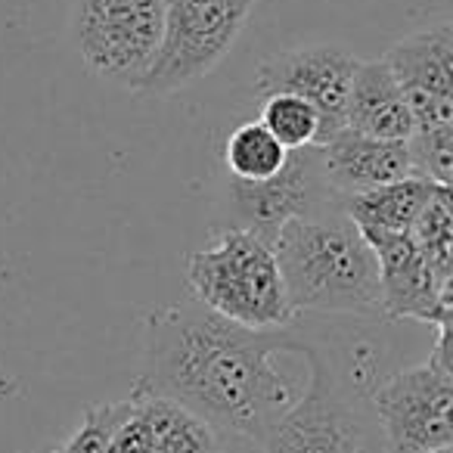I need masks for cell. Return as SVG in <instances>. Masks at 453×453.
<instances>
[{
	"label": "cell",
	"instance_id": "e0dca14e",
	"mask_svg": "<svg viewBox=\"0 0 453 453\" xmlns=\"http://www.w3.org/2000/svg\"><path fill=\"white\" fill-rule=\"evenodd\" d=\"M453 193L450 187H438L426 202L416 224L410 226V236L419 246L422 258L428 261L432 273L444 286H453Z\"/></svg>",
	"mask_w": 453,
	"mask_h": 453
},
{
	"label": "cell",
	"instance_id": "ffe728a7",
	"mask_svg": "<svg viewBox=\"0 0 453 453\" xmlns=\"http://www.w3.org/2000/svg\"><path fill=\"white\" fill-rule=\"evenodd\" d=\"M109 453H156V447H152V428L140 397L131 395L127 401H115Z\"/></svg>",
	"mask_w": 453,
	"mask_h": 453
},
{
	"label": "cell",
	"instance_id": "ba28073f",
	"mask_svg": "<svg viewBox=\"0 0 453 453\" xmlns=\"http://www.w3.org/2000/svg\"><path fill=\"white\" fill-rule=\"evenodd\" d=\"M226 214L230 226L252 230L265 242L277 240L283 224L308 214L339 208V193L326 183L317 146L292 150L286 165L267 180L226 177Z\"/></svg>",
	"mask_w": 453,
	"mask_h": 453
},
{
	"label": "cell",
	"instance_id": "5bb4252c",
	"mask_svg": "<svg viewBox=\"0 0 453 453\" xmlns=\"http://www.w3.org/2000/svg\"><path fill=\"white\" fill-rule=\"evenodd\" d=\"M438 183L428 177L407 174L401 180L364 189V193L339 196V208L360 230H382V234H410V226L422 214L426 202L434 196Z\"/></svg>",
	"mask_w": 453,
	"mask_h": 453
},
{
	"label": "cell",
	"instance_id": "3957f363",
	"mask_svg": "<svg viewBox=\"0 0 453 453\" xmlns=\"http://www.w3.org/2000/svg\"><path fill=\"white\" fill-rule=\"evenodd\" d=\"M193 298L249 329H286L296 320L273 246L240 226H220L211 246L187 258Z\"/></svg>",
	"mask_w": 453,
	"mask_h": 453
},
{
	"label": "cell",
	"instance_id": "7a4b0ae2",
	"mask_svg": "<svg viewBox=\"0 0 453 453\" xmlns=\"http://www.w3.org/2000/svg\"><path fill=\"white\" fill-rule=\"evenodd\" d=\"M292 311L382 317L379 265L360 226L342 208L296 218L273 240Z\"/></svg>",
	"mask_w": 453,
	"mask_h": 453
},
{
	"label": "cell",
	"instance_id": "277c9868",
	"mask_svg": "<svg viewBox=\"0 0 453 453\" xmlns=\"http://www.w3.org/2000/svg\"><path fill=\"white\" fill-rule=\"evenodd\" d=\"M255 0H165L162 41L134 90L174 94L202 81L234 50Z\"/></svg>",
	"mask_w": 453,
	"mask_h": 453
},
{
	"label": "cell",
	"instance_id": "ac0fdd59",
	"mask_svg": "<svg viewBox=\"0 0 453 453\" xmlns=\"http://www.w3.org/2000/svg\"><path fill=\"white\" fill-rule=\"evenodd\" d=\"M261 125L273 134L286 152L304 150V146H317L320 137V115L311 103L292 94H267L261 103Z\"/></svg>",
	"mask_w": 453,
	"mask_h": 453
},
{
	"label": "cell",
	"instance_id": "8992f818",
	"mask_svg": "<svg viewBox=\"0 0 453 453\" xmlns=\"http://www.w3.org/2000/svg\"><path fill=\"white\" fill-rule=\"evenodd\" d=\"M162 16L165 0H75L72 35L84 65L134 90L158 50Z\"/></svg>",
	"mask_w": 453,
	"mask_h": 453
},
{
	"label": "cell",
	"instance_id": "30bf717a",
	"mask_svg": "<svg viewBox=\"0 0 453 453\" xmlns=\"http://www.w3.org/2000/svg\"><path fill=\"white\" fill-rule=\"evenodd\" d=\"M401 88L416 131L453 125V26L407 35L382 57Z\"/></svg>",
	"mask_w": 453,
	"mask_h": 453
},
{
	"label": "cell",
	"instance_id": "2e32d148",
	"mask_svg": "<svg viewBox=\"0 0 453 453\" xmlns=\"http://www.w3.org/2000/svg\"><path fill=\"white\" fill-rule=\"evenodd\" d=\"M289 152L273 140L261 121H242L224 140V168L226 177L236 180H267L286 165Z\"/></svg>",
	"mask_w": 453,
	"mask_h": 453
},
{
	"label": "cell",
	"instance_id": "d6986e66",
	"mask_svg": "<svg viewBox=\"0 0 453 453\" xmlns=\"http://www.w3.org/2000/svg\"><path fill=\"white\" fill-rule=\"evenodd\" d=\"M410 165L413 174L428 177L438 187H450L453 183V125L426 127V131H413L407 137Z\"/></svg>",
	"mask_w": 453,
	"mask_h": 453
},
{
	"label": "cell",
	"instance_id": "8fae6325",
	"mask_svg": "<svg viewBox=\"0 0 453 453\" xmlns=\"http://www.w3.org/2000/svg\"><path fill=\"white\" fill-rule=\"evenodd\" d=\"M360 234L376 255L385 317L428 323V326L450 323L453 286H444L434 277L413 236L382 234V230H360Z\"/></svg>",
	"mask_w": 453,
	"mask_h": 453
},
{
	"label": "cell",
	"instance_id": "7c38bea8",
	"mask_svg": "<svg viewBox=\"0 0 453 453\" xmlns=\"http://www.w3.org/2000/svg\"><path fill=\"white\" fill-rule=\"evenodd\" d=\"M317 152L323 177L339 196L364 193L413 174L407 140H376L342 127L326 143L317 146Z\"/></svg>",
	"mask_w": 453,
	"mask_h": 453
},
{
	"label": "cell",
	"instance_id": "44dd1931",
	"mask_svg": "<svg viewBox=\"0 0 453 453\" xmlns=\"http://www.w3.org/2000/svg\"><path fill=\"white\" fill-rule=\"evenodd\" d=\"M115 401L88 407L81 426L72 432V438L59 447V453H109V434H112Z\"/></svg>",
	"mask_w": 453,
	"mask_h": 453
},
{
	"label": "cell",
	"instance_id": "6da1fadb",
	"mask_svg": "<svg viewBox=\"0 0 453 453\" xmlns=\"http://www.w3.org/2000/svg\"><path fill=\"white\" fill-rule=\"evenodd\" d=\"M302 348L289 329H249L202 308L196 298L156 308L143 323V366L131 395L165 397L218 432L261 441L302 397L273 366Z\"/></svg>",
	"mask_w": 453,
	"mask_h": 453
},
{
	"label": "cell",
	"instance_id": "9c48e42d",
	"mask_svg": "<svg viewBox=\"0 0 453 453\" xmlns=\"http://www.w3.org/2000/svg\"><path fill=\"white\" fill-rule=\"evenodd\" d=\"M357 63L360 59L339 44L298 47V50L280 53V57L261 63L255 72V90L261 96L292 94L311 103L320 115L317 146H323L333 134L345 127V103Z\"/></svg>",
	"mask_w": 453,
	"mask_h": 453
},
{
	"label": "cell",
	"instance_id": "5b68a950",
	"mask_svg": "<svg viewBox=\"0 0 453 453\" xmlns=\"http://www.w3.org/2000/svg\"><path fill=\"white\" fill-rule=\"evenodd\" d=\"M434 329L438 339L426 364L395 372L372 391V410L385 432L388 453H426L453 447L450 323Z\"/></svg>",
	"mask_w": 453,
	"mask_h": 453
},
{
	"label": "cell",
	"instance_id": "52a82bcc",
	"mask_svg": "<svg viewBox=\"0 0 453 453\" xmlns=\"http://www.w3.org/2000/svg\"><path fill=\"white\" fill-rule=\"evenodd\" d=\"M308 388L258 441L265 453H364V422L329 354L302 339Z\"/></svg>",
	"mask_w": 453,
	"mask_h": 453
},
{
	"label": "cell",
	"instance_id": "7402d4cb",
	"mask_svg": "<svg viewBox=\"0 0 453 453\" xmlns=\"http://www.w3.org/2000/svg\"><path fill=\"white\" fill-rule=\"evenodd\" d=\"M426 453H453V447H441V450H426Z\"/></svg>",
	"mask_w": 453,
	"mask_h": 453
},
{
	"label": "cell",
	"instance_id": "4fadbf2b",
	"mask_svg": "<svg viewBox=\"0 0 453 453\" xmlns=\"http://www.w3.org/2000/svg\"><path fill=\"white\" fill-rule=\"evenodd\" d=\"M345 127L376 140H407L413 115L382 59H360L345 103Z\"/></svg>",
	"mask_w": 453,
	"mask_h": 453
},
{
	"label": "cell",
	"instance_id": "9a60e30c",
	"mask_svg": "<svg viewBox=\"0 0 453 453\" xmlns=\"http://www.w3.org/2000/svg\"><path fill=\"white\" fill-rule=\"evenodd\" d=\"M140 401L146 407L156 453H224L218 428L208 426L202 416L165 397H140Z\"/></svg>",
	"mask_w": 453,
	"mask_h": 453
}]
</instances>
